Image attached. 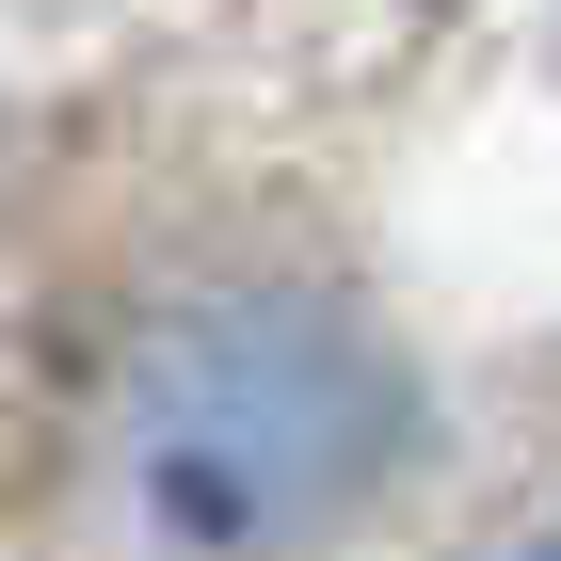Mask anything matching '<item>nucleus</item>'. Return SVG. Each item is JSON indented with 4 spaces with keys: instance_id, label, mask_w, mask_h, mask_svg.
Returning <instances> with one entry per match:
<instances>
[{
    "instance_id": "f257e3e1",
    "label": "nucleus",
    "mask_w": 561,
    "mask_h": 561,
    "mask_svg": "<svg viewBox=\"0 0 561 561\" xmlns=\"http://www.w3.org/2000/svg\"><path fill=\"white\" fill-rule=\"evenodd\" d=\"M113 466L145 561H321L401 466V369L321 289L176 305L129 369Z\"/></svg>"
},
{
    "instance_id": "f03ea898",
    "label": "nucleus",
    "mask_w": 561,
    "mask_h": 561,
    "mask_svg": "<svg viewBox=\"0 0 561 561\" xmlns=\"http://www.w3.org/2000/svg\"><path fill=\"white\" fill-rule=\"evenodd\" d=\"M529 561H561V529H546V546H529Z\"/></svg>"
}]
</instances>
